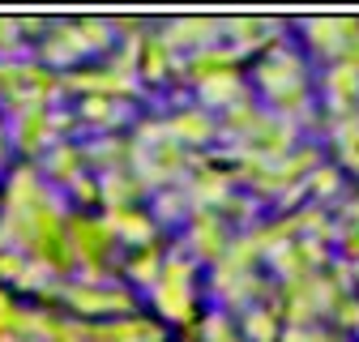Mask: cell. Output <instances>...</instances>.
I'll return each mask as SVG.
<instances>
[{
  "mask_svg": "<svg viewBox=\"0 0 359 342\" xmlns=\"http://www.w3.org/2000/svg\"><path fill=\"white\" fill-rule=\"evenodd\" d=\"M107 43H111V22H103V18L60 22V26H52L48 39H43V60L56 64V69H73L90 52H103Z\"/></svg>",
  "mask_w": 359,
  "mask_h": 342,
  "instance_id": "1",
  "label": "cell"
},
{
  "mask_svg": "<svg viewBox=\"0 0 359 342\" xmlns=\"http://www.w3.org/2000/svg\"><path fill=\"white\" fill-rule=\"evenodd\" d=\"M154 313L171 325H189L197 317V261L167 256L163 278L154 287Z\"/></svg>",
  "mask_w": 359,
  "mask_h": 342,
  "instance_id": "2",
  "label": "cell"
},
{
  "mask_svg": "<svg viewBox=\"0 0 359 342\" xmlns=\"http://www.w3.org/2000/svg\"><path fill=\"white\" fill-rule=\"evenodd\" d=\"M69 248L81 270V282H107L116 235L103 219H69Z\"/></svg>",
  "mask_w": 359,
  "mask_h": 342,
  "instance_id": "3",
  "label": "cell"
},
{
  "mask_svg": "<svg viewBox=\"0 0 359 342\" xmlns=\"http://www.w3.org/2000/svg\"><path fill=\"white\" fill-rule=\"evenodd\" d=\"M60 299L77 313V321L99 325L116 317H133V291L111 287V282H60Z\"/></svg>",
  "mask_w": 359,
  "mask_h": 342,
  "instance_id": "4",
  "label": "cell"
},
{
  "mask_svg": "<svg viewBox=\"0 0 359 342\" xmlns=\"http://www.w3.org/2000/svg\"><path fill=\"white\" fill-rule=\"evenodd\" d=\"M312 167H321V154L312 150V146H304V150H291V154H283V158H274V163L257 167L248 180H252L257 193H265V197H283L287 189H295V184H304V180L312 176Z\"/></svg>",
  "mask_w": 359,
  "mask_h": 342,
  "instance_id": "5",
  "label": "cell"
},
{
  "mask_svg": "<svg viewBox=\"0 0 359 342\" xmlns=\"http://www.w3.org/2000/svg\"><path fill=\"white\" fill-rule=\"evenodd\" d=\"M222 26H227V22H214V18H175L154 39L163 43L167 52H193V48L205 52V48H218Z\"/></svg>",
  "mask_w": 359,
  "mask_h": 342,
  "instance_id": "6",
  "label": "cell"
},
{
  "mask_svg": "<svg viewBox=\"0 0 359 342\" xmlns=\"http://www.w3.org/2000/svg\"><path fill=\"white\" fill-rule=\"evenodd\" d=\"M304 39L321 56L342 60V56L355 52V43H359V22L355 18H312V22H304Z\"/></svg>",
  "mask_w": 359,
  "mask_h": 342,
  "instance_id": "7",
  "label": "cell"
},
{
  "mask_svg": "<svg viewBox=\"0 0 359 342\" xmlns=\"http://www.w3.org/2000/svg\"><path fill=\"white\" fill-rule=\"evenodd\" d=\"M43 201H52V189L43 180V171L39 167H13L5 193H0V210L5 214H34Z\"/></svg>",
  "mask_w": 359,
  "mask_h": 342,
  "instance_id": "8",
  "label": "cell"
},
{
  "mask_svg": "<svg viewBox=\"0 0 359 342\" xmlns=\"http://www.w3.org/2000/svg\"><path fill=\"white\" fill-rule=\"evenodd\" d=\"M231 235H227V219L222 214H193V223H189V261H222V252H227Z\"/></svg>",
  "mask_w": 359,
  "mask_h": 342,
  "instance_id": "9",
  "label": "cell"
},
{
  "mask_svg": "<svg viewBox=\"0 0 359 342\" xmlns=\"http://www.w3.org/2000/svg\"><path fill=\"white\" fill-rule=\"evenodd\" d=\"M184 201H189L193 214H218V210H227V201H231V176L210 171V167H197V176H189V184H184Z\"/></svg>",
  "mask_w": 359,
  "mask_h": 342,
  "instance_id": "10",
  "label": "cell"
},
{
  "mask_svg": "<svg viewBox=\"0 0 359 342\" xmlns=\"http://www.w3.org/2000/svg\"><path fill=\"white\" fill-rule=\"evenodd\" d=\"M257 81L265 86V95L269 99H278V95H291L304 86V60L295 52H269L257 69Z\"/></svg>",
  "mask_w": 359,
  "mask_h": 342,
  "instance_id": "11",
  "label": "cell"
},
{
  "mask_svg": "<svg viewBox=\"0 0 359 342\" xmlns=\"http://www.w3.org/2000/svg\"><path fill=\"white\" fill-rule=\"evenodd\" d=\"M39 171H43V180H48V184H60V189H73L81 176H90L86 154L73 142H56L48 154H43V167Z\"/></svg>",
  "mask_w": 359,
  "mask_h": 342,
  "instance_id": "12",
  "label": "cell"
},
{
  "mask_svg": "<svg viewBox=\"0 0 359 342\" xmlns=\"http://www.w3.org/2000/svg\"><path fill=\"white\" fill-rule=\"evenodd\" d=\"M90 342H163V329L146 317H116L90 325Z\"/></svg>",
  "mask_w": 359,
  "mask_h": 342,
  "instance_id": "13",
  "label": "cell"
},
{
  "mask_svg": "<svg viewBox=\"0 0 359 342\" xmlns=\"http://www.w3.org/2000/svg\"><path fill=\"white\" fill-rule=\"evenodd\" d=\"M103 223L111 227L116 244H128L133 252L154 244V219H150L146 210H137V205H133V210H116V214H107Z\"/></svg>",
  "mask_w": 359,
  "mask_h": 342,
  "instance_id": "14",
  "label": "cell"
},
{
  "mask_svg": "<svg viewBox=\"0 0 359 342\" xmlns=\"http://www.w3.org/2000/svg\"><path fill=\"white\" fill-rule=\"evenodd\" d=\"M218 133V124H214V116L201 107V111H180V116H171L167 120V137L184 150V146H205L210 137Z\"/></svg>",
  "mask_w": 359,
  "mask_h": 342,
  "instance_id": "15",
  "label": "cell"
},
{
  "mask_svg": "<svg viewBox=\"0 0 359 342\" xmlns=\"http://www.w3.org/2000/svg\"><path fill=\"white\" fill-rule=\"evenodd\" d=\"M214 291L227 308H252V299L265 291L257 274H227V270H214Z\"/></svg>",
  "mask_w": 359,
  "mask_h": 342,
  "instance_id": "16",
  "label": "cell"
},
{
  "mask_svg": "<svg viewBox=\"0 0 359 342\" xmlns=\"http://www.w3.org/2000/svg\"><path fill=\"white\" fill-rule=\"evenodd\" d=\"M81 154H86V163H95L99 176H111V171H128V137L103 133V137L90 142Z\"/></svg>",
  "mask_w": 359,
  "mask_h": 342,
  "instance_id": "17",
  "label": "cell"
},
{
  "mask_svg": "<svg viewBox=\"0 0 359 342\" xmlns=\"http://www.w3.org/2000/svg\"><path fill=\"white\" fill-rule=\"evenodd\" d=\"M128 116L133 111H128L124 99H81V107H77V124H95L99 137L111 133V128H120Z\"/></svg>",
  "mask_w": 359,
  "mask_h": 342,
  "instance_id": "18",
  "label": "cell"
},
{
  "mask_svg": "<svg viewBox=\"0 0 359 342\" xmlns=\"http://www.w3.org/2000/svg\"><path fill=\"white\" fill-rule=\"evenodd\" d=\"M240 338L244 342H283V317H278V308H265V304L244 308Z\"/></svg>",
  "mask_w": 359,
  "mask_h": 342,
  "instance_id": "19",
  "label": "cell"
},
{
  "mask_svg": "<svg viewBox=\"0 0 359 342\" xmlns=\"http://www.w3.org/2000/svg\"><path fill=\"white\" fill-rule=\"evenodd\" d=\"M142 197V184L133 180V171H111V176H99V201L107 205V214L116 210H133V201Z\"/></svg>",
  "mask_w": 359,
  "mask_h": 342,
  "instance_id": "20",
  "label": "cell"
},
{
  "mask_svg": "<svg viewBox=\"0 0 359 342\" xmlns=\"http://www.w3.org/2000/svg\"><path fill=\"white\" fill-rule=\"evenodd\" d=\"M197 86L222 77V73H236V52L231 48H205V52H193L189 56V69H184Z\"/></svg>",
  "mask_w": 359,
  "mask_h": 342,
  "instance_id": "21",
  "label": "cell"
},
{
  "mask_svg": "<svg viewBox=\"0 0 359 342\" xmlns=\"http://www.w3.org/2000/svg\"><path fill=\"white\" fill-rule=\"evenodd\" d=\"M163 266H167V256H163V248L158 244H150V248H137L128 256V266H124V274H128V282H137V287H158V278H163Z\"/></svg>",
  "mask_w": 359,
  "mask_h": 342,
  "instance_id": "22",
  "label": "cell"
},
{
  "mask_svg": "<svg viewBox=\"0 0 359 342\" xmlns=\"http://www.w3.org/2000/svg\"><path fill=\"white\" fill-rule=\"evenodd\" d=\"M201 103H205V111L210 107H236V103H248V95H244V86H240V77L236 73H222V77H214V81H205L201 86Z\"/></svg>",
  "mask_w": 359,
  "mask_h": 342,
  "instance_id": "23",
  "label": "cell"
},
{
  "mask_svg": "<svg viewBox=\"0 0 359 342\" xmlns=\"http://www.w3.org/2000/svg\"><path fill=\"white\" fill-rule=\"evenodd\" d=\"M304 189L312 193V201H317L321 210L342 193V176H338V167H330V163H321V167H312V176L304 180Z\"/></svg>",
  "mask_w": 359,
  "mask_h": 342,
  "instance_id": "24",
  "label": "cell"
},
{
  "mask_svg": "<svg viewBox=\"0 0 359 342\" xmlns=\"http://www.w3.org/2000/svg\"><path fill=\"white\" fill-rule=\"evenodd\" d=\"M154 223H180V219H193V210L184 201V193L180 189H163L154 193V214H150Z\"/></svg>",
  "mask_w": 359,
  "mask_h": 342,
  "instance_id": "25",
  "label": "cell"
},
{
  "mask_svg": "<svg viewBox=\"0 0 359 342\" xmlns=\"http://www.w3.org/2000/svg\"><path fill=\"white\" fill-rule=\"evenodd\" d=\"M193 342H240V329L231 325V317L210 313V317L197 321V338Z\"/></svg>",
  "mask_w": 359,
  "mask_h": 342,
  "instance_id": "26",
  "label": "cell"
},
{
  "mask_svg": "<svg viewBox=\"0 0 359 342\" xmlns=\"http://www.w3.org/2000/svg\"><path fill=\"white\" fill-rule=\"evenodd\" d=\"M269 266H274V274H278L283 282H299V278H308V266H304V256H299L295 240H291L287 248H278L274 256H269Z\"/></svg>",
  "mask_w": 359,
  "mask_h": 342,
  "instance_id": "27",
  "label": "cell"
},
{
  "mask_svg": "<svg viewBox=\"0 0 359 342\" xmlns=\"http://www.w3.org/2000/svg\"><path fill=\"white\" fill-rule=\"evenodd\" d=\"M137 73L146 77V81H163L167 73H171V52L163 48L158 39H146V56H142V64H137Z\"/></svg>",
  "mask_w": 359,
  "mask_h": 342,
  "instance_id": "28",
  "label": "cell"
},
{
  "mask_svg": "<svg viewBox=\"0 0 359 342\" xmlns=\"http://www.w3.org/2000/svg\"><path fill=\"white\" fill-rule=\"evenodd\" d=\"M330 317H334V325H338V329L355 334V329H359V299H355V295H342L338 304H334V313H330Z\"/></svg>",
  "mask_w": 359,
  "mask_h": 342,
  "instance_id": "29",
  "label": "cell"
},
{
  "mask_svg": "<svg viewBox=\"0 0 359 342\" xmlns=\"http://www.w3.org/2000/svg\"><path fill=\"white\" fill-rule=\"evenodd\" d=\"M222 219H231L240 227H257V201L252 197H231L227 210H222Z\"/></svg>",
  "mask_w": 359,
  "mask_h": 342,
  "instance_id": "30",
  "label": "cell"
},
{
  "mask_svg": "<svg viewBox=\"0 0 359 342\" xmlns=\"http://www.w3.org/2000/svg\"><path fill=\"white\" fill-rule=\"evenodd\" d=\"M26 261H30L26 252H0V282H9V287H13V282L22 278Z\"/></svg>",
  "mask_w": 359,
  "mask_h": 342,
  "instance_id": "31",
  "label": "cell"
},
{
  "mask_svg": "<svg viewBox=\"0 0 359 342\" xmlns=\"http://www.w3.org/2000/svg\"><path fill=\"white\" fill-rule=\"evenodd\" d=\"M18 313H22V304H13V295H9L5 287H0V334H13Z\"/></svg>",
  "mask_w": 359,
  "mask_h": 342,
  "instance_id": "32",
  "label": "cell"
},
{
  "mask_svg": "<svg viewBox=\"0 0 359 342\" xmlns=\"http://www.w3.org/2000/svg\"><path fill=\"white\" fill-rule=\"evenodd\" d=\"M69 193H73L77 201H99V180H95V176H81Z\"/></svg>",
  "mask_w": 359,
  "mask_h": 342,
  "instance_id": "33",
  "label": "cell"
},
{
  "mask_svg": "<svg viewBox=\"0 0 359 342\" xmlns=\"http://www.w3.org/2000/svg\"><path fill=\"white\" fill-rule=\"evenodd\" d=\"M304 342H342L338 334H330V329H308L304 334Z\"/></svg>",
  "mask_w": 359,
  "mask_h": 342,
  "instance_id": "34",
  "label": "cell"
},
{
  "mask_svg": "<svg viewBox=\"0 0 359 342\" xmlns=\"http://www.w3.org/2000/svg\"><path fill=\"white\" fill-rule=\"evenodd\" d=\"M0 342H26V338H18V334H0Z\"/></svg>",
  "mask_w": 359,
  "mask_h": 342,
  "instance_id": "35",
  "label": "cell"
}]
</instances>
